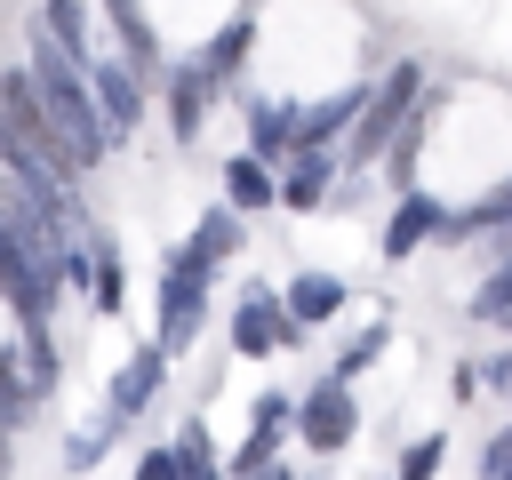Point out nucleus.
I'll return each instance as SVG.
<instances>
[{"instance_id": "nucleus-17", "label": "nucleus", "mask_w": 512, "mask_h": 480, "mask_svg": "<svg viewBox=\"0 0 512 480\" xmlns=\"http://www.w3.org/2000/svg\"><path fill=\"white\" fill-rule=\"evenodd\" d=\"M240 240H248V216H232V208L216 200V208H200V224H192V232H184L176 248H184L192 264H208V272L224 280V264L240 256Z\"/></svg>"}, {"instance_id": "nucleus-14", "label": "nucleus", "mask_w": 512, "mask_h": 480, "mask_svg": "<svg viewBox=\"0 0 512 480\" xmlns=\"http://www.w3.org/2000/svg\"><path fill=\"white\" fill-rule=\"evenodd\" d=\"M512 224V168L488 184V192H472V200H456L448 216H440V248H472V240H496Z\"/></svg>"}, {"instance_id": "nucleus-6", "label": "nucleus", "mask_w": 512, "mask_h": 480, "mask_svg": "<svg viewBox=\"0 0 512 480\" xmlns=\"http://www.w3.org/2000/svg\"><path fill=\"white\" fill-rule=\"evenodd\" d=\"M360 440V384H336V376H320L312 392H296V448L304 456H344Z\"/></svg>"}, {"instance_id": "nucleus-32", "label": "nucleus", "mask_w": 512, "mask_h": 480, "mask_svg": "<svg viewBox=\"0 0 512 480\" xmlns=\"http://www.w3.org/2000/svg\"><path fill=\"white\" fill-rule=\"evenodd\" d=\"M0 480H16V440L0 432Z\"/></svg>"}, {"instance_id": "nucleus-5", "label": "nucleus", "mask_w": 512, "mask_h": 480, "mask_svg": "<svg viewBox=\"0 0 512 480\" xmlns=\"http://www.w3.org/2000/svg\"><path fill=\"white\" fill-rule=\"evenodd\" d=\"M224 344H232L240 360H272V352H304V328L288 320V304H280V288H272V280H248V288L232 296Z\"/></svg>"}, {"instance_id": "nucleus-2", "label": "nucleus", "mask_w": 512, "mask_h": 480, "mask_svg": "<svg viewBox=\"0 0 512 480\" xmlns=\"http://www.w3.org/2000/svg\"><path fill=\"white\" fill-rule=\"evenodd\" d=\"M424 88H432V64H424V56H400V64L368 88L360 120L344 128V144H336V176H368V168L384 160V144L408 128V112L424 104Z\"/></svg>"}, {"instance_id": "nucleus-27", "label": "nucleus", "mask_w": 512, "mask_h": 480, "mask_svg": "<svg viewBox=\"0 0 512 480\" xmlns=\"http://www.w3.org/2000/svg\"><path fill=\"white\" fill-rule=\"evenodd\" d=\"M440 464H448V432H416L392 456V480H440Z\"/></svg>"}, {"instance_id": "nucleus-13", "label": "nucleus", "mask_w": 512, "mask_h": 480, "mask_svg": "<svg viewBox=\"0 0 512 480\" xmlns=\"http://www.w3.org/2000/svg\"><path fill=\"white\" fill-rule=\"evenodd\" d=\"M280 304H288V320L312 336V328H328V320L352 304V280H344V272H328V264H304V272H288Z\"/></svg>"}, {"instance_id": "nucleus-9", "label": "nucleus", "mask_w": 512, "mask_h": 480, "mask_svg": "<svg viewBox=\"0 0 512 480\" xmlns=\"http://www.w3.org/2000/svg\"><path fill=\"white\" fill-rule=\"evenodd\" d=\"M152 96H160V120H168V136H176V144H200L208 112L224 104V88H216L192 56H168V72H160V88H152Z\"/></svg>"}, {"instance_id": "nucleus-22", "label": "nucleus", "mask_w": 512, "mask_h": 480, "mask_svg": "<svg viewBox=\"0 0 512 480\" xmlns=\"http://www.w3.org/2000/svg\"><path fill=\"white\" fill-rule=\"evenodd\" d=\"M40 416H48V408H40V392L24 384V368H16V344H0V432H8V440H24Z\"/></svg>"}, {"instance_id": "nucleus-16", "label": "nucleus", "mask_w": 512, "mask_h": 480, "mask_svg": "<svg viewBox=\"0 0 512 480\" xmlns=\"http://www.w3.org/2000/svg\"><path fill=\"white\" fill-rule=\"evenodd\" d=\"M32 16H40V32H48L80 72H88V56H96V48H112V40L96 32V0H40Z\"/></svg>"}, {"instance_id": "nucleus-7", "label": "nucleus", "mask_w": 512, "mask_h": 480, "mask_svg": "<svg viewBox=\"0 0 512 480\" xmlns=\"http://www.w3.org/2000/svg\"><path fill=\"white\" fill-rule=\"evenodd\" d=\"M0 304L16 312V328H48V312L64 304V280H56L8 224H0Z\"/></svg>"}, {"instance_id": "nucleus-28", "label": "nucleus", "mask_w": 512, "mask_h": 480, "mask_svg": "<svg viewBox=\"0 0 512 480\" xmlns=\"http://www.w3.org/2000/svg\"><path fill=\"white\" fill-rule=\"evenodd\" d=\"M480 480H512V416L480 440Z\"/></svg>"}, {"instance_id": "nucleus-1", "label": "nucleus", "mask_w": 512, "mask_h": 480, "mask_svg": "<svg viewBox=\"0 0 512 480\" xmlns=\"http://www.w3.org/2000/svg\"><path fill=\"white\" fill-rule=\"evenodd\" d=\"M24 72H32V88H40V104H48V120L64 128V144H72V160H80V176H96L112 152H120V136L104 128V112H96V88H88V72L40 32V16H24V56H16Z\"/></svg>"}, {"instance_id": "nucleus-30", "label": "nucleus", "mask_w": 512, "mask_h": 480, "mask_svg": "<svg viewBox=\"0 0 512 480\" xmlns=\"http://www.w3.org/2000/svg\"><path fill=\"white\" fill-rule=\"evenodd\" d=\"M480 384H496V392H512V344H504V352H488V360H480Z\"/></svg>"}, {"instance_id": "nucleus-25", "label": "nucleus", "mask_w": 512, "mask_h": 480, "mask_svg": "<svg viewBox=\"0 0 512 480\" xmlns=\"http://www.w3.org/2000/svg\"><path fill=\"white\" fill-rule=\"evenodd\" d=\"M112 440H120V424H112V416H88V424L64 440V472H96V464L112 456Z\"/></svg>"}, {"instance_id": "nucleus-4", "label": "nucleus", "mask_w": 512, "mask_h": 480, "mask_svg": "<svg viewBox=\"0 0 512 480\" xmlns=\"http://www.w3.org/2000/svg\"><path fill=\"white\" fill-rule=\"evenodd\" d=\"M0 128L32 152V160H48V168H64V176H80V160H72V144H64V128L48 120V104H40V88H32V72L24 64H0ZM88 184V176H80Z\"/></svg>"}, {"instance_id": "nucleus-8", "label": "nucleus", "mask_w": 512, "mask_h": 480, "mask_svg": "<svg viewBox=\"0 0 512 480\" xmlns=\"http://www.w3.org/2000/svg\"><path fill=\"white\" fill-rule=\"evenodd\" d=\"M168 376H176V360H168V352H160V344L144 336V344H136V352H128L120 368H112V384H104V416H112L120 432H128V424H144V416L160 408Z\"/></svg>"}, {"instance_id": "nucleus-18", "label": "nucleus", "mask_w": 512, "mask_h": 480, "mask_svg": "<svg viewBox=\"0 0 512 480\" xmlns=\"http://www.w3.org/2000/svg\"><path fill=\"white\" fill-rule=\"evenodd\" d=\"M224 208L232 216H272L280 208V176L256 152H224Z\"/></svg>"}, {"instance_id": "nucleus-3", "label": "nucleus", "mask_w": 512, "mask_h": 480, "mask_svg": "<svg viewBox=\"0 0 512 480\" xmlns=\"http://www.w3.org/2000/svg\"><path fill=\"white\" fill-rule=\"evenodd\" d=\"M208 304H216V272L192 264L184 248H168L160 256V280H152V344L168 360H184L192 336H200V320H208Z\"/></svg>"}, {"instance_id": "nucleus-29", "label": "nucleus", "mask_w": 512, "mask_h": 480, "mask_svg": "<svg viewBox=\"0 0 512 480\" xmlns=\"http://www.w3.org/2000/svg\"><path fill=\"white\" fill-rule=\"evenodd\" d=\"M128 480H176V448L168 440H144L136 464H128Z\"/></svg>"}, {"instance_id": "nucleus-19", "label": "nucleus", "mask_w": 512, "mask_h": 480, "mask_svg": "<svg viewBox=\"0 0 512 480\" xmlns=\"http://www.w3.org/2000/svg\"><path fill=\"white\" fill-rule=\"evenodd\" d=\"M328 192H336V152H296V160L280 168V208H288V216L328 208Z\"/></svg>"}, {"instance_id": "nucleus-21", "label": "nucleus", "mask_w": 512, "mask_h": 480, "mask_svg": "<svg viewBox=\"0 0 512 480\" xmlns=\"http://www.w3.org/2000/svg\"><path fill=\"white\" fill-rule=\"evenodd\" d=\"M8 344H16V368H24V384L40 392V408H56V392H64V352H56V328H16Z\"/></svg>"}, {"instance_id": "nucleus-33", "label": "nucleus", "mask_w": 512, "mask_h": 480, "mask_svg": "<svg viewBox=\"0 0 512 480\" xmlns=\"http://www.w3.org/2000/svg\"><path fill=\"white\" fill-rule=\"evenodd\" d=\"M504 400H512V392H504Z\"/></svg>"}, {"instance_id": "nucleus-11", "label": "nucleus", "mask_w": 512, "mask_h": 480, "mask_svg": "<svg viewBox=\"0 0 512 480\" xmlns=\"http://www.w3.org/2000/svg\"><path fill=\"white\" fill-rule=\"evenodd\" d=\"M88 88H96V112H104V128L128 144V136L144 128V112H152V88H144V80H136V72H128L112 48H96V56H88Z\"/></svg>"}, {"instance_id": "nucleus-23", "label": "nucleus", "mask_w": 512, "mask_h": 480, "mask_svg": "<svg viewBox=\"0 0 512 480\" xmlns=\"http://www.w3.org/2000/svg\"><path fill=\"white\" fill-rule=\"evenodd\" d=\"M168 448H176V480H224V456H216V440H208L200 416H184L168 432Z\"/></svg>"}, {"instance_id": "nucleus-12", "label": "nucleus", "mask_w": 512, "mask_h": 480, "mask_svg": "<svg viewBox=\"0 0 512 480\" xmlns=\"http://www.w3.org/2000/svg\"><path fill=\"white\" fill-rule=\"evenodd\" d=\"M440 216H448V200H440L432 184L392 192V216H384V232H376V256H384V264H408L424 240H440Z\"/></svg>"}, {"instance_id": "nucleus-24", "label": "nucleus", "mask_w": 512, "mask_h": 480, "mask_svg": "<svg viewBox=\"0 0 512 480\" xmlns=\"http://www.w3.org/2000/svg\"><path fill=\"white\" fill-rule=\"evenodd\" d=\"M480 328H512V256L504 264H488V280L472 288V304H464Z\"/></svg>"}, {"instance_id": "nucleus-20", "label": "nucleus", "mask_w": 512, "mask_h": 480, "mask_svg": "<svg viewBox=\"0 0 512 480\" xmlns=\"http://www.w3.org/2000/svg\"><path fill=\"white\" fill-rule=\"evenodd\" d=\"M248 48H256V16H232V24H216V32L192 48V64H200L216 88H232V80H240V64H248Z\"/></svg>"}, {"instance_id": "nucleus-26", "label": "nucleus", "mask_w": 512, "mask_h": 480, "mask_svg": "<svg viewBox=\"0 0 512 480\" xmlns=\"http://www.w3.org/2000/svg\"><path fill=\"white\" fill-rule=\"evenodd\" d=\"M384 344H392V328H384V320H376V328H360V336L336 352V368H328V376H336V384H360V376L384 360Z\"/></svg>"}, {"instance_id": "nucleus-10", "label": "nucleus", "mask_w": 512, "mask_h": 480, "mask_svg": "<svg viewBox=\"0 0 512 480\" xmlns=\"http://www.w3.org/2000/svg\"><path fill=\"white\" fill-rule=\"evenodd\" d=\"M96 8H104V24H112V56H120L144 88H160V72H168V40H160L152 8H144V0H96Z\"/></svg>"}, {"instance_id": "nucleus-15", "label": "nucleus", "mask_w": 512, "mask_h": 480, "mask_svg": "<svg viewBox=\"0 0 512 480\" xmlns=\"http://www.w3.org/2000/svg\"><path fill=\"white\" fill-rule=\"evenodd\" d=\"M80 304L96 320H120V304H128V264H120V240L104 224H88V296Z\"/></svg>"}, {"instance_id": "nucleus-31", "label": "nucleus", "mask_w": 512, "mask_h": 480, "mask_svg": "<svg viewBox=\"0 0 512 480\" xmlns=\"http://www.w3.org/2000/svg\"><path fill=\"white\" fill-rule=\"evenodd\" d=\"M248 480H304V472H296V464H288V456H272V464H256V472H248Z\"/></svg>"}]
</instances>
